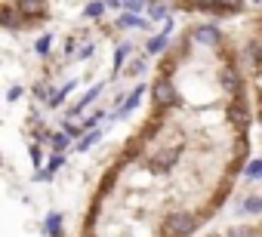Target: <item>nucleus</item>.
<instances>
[{"label":"nucleus","instance_id":"nucleus-1","mask_svg":"<svg viewBox=\"0 0 262 237\" xmlns=\"http://www.w3.org/2000/svg\"><path fill=\"white\" fill-rule=\"evenodd\" d=\"M194 228H198V225H194V216H188V212H173V216H167V222H164V237H188Z\"/></svg>","mask_w":262,"mask_h":237},{"label":"nucleus","instance_id":"nucleus-2","mask_svg":"<svg viewBox=\"0 0 262 237\" xmlns=\"http://www.w3.org/2000/svg\"><path fill=\"white\" fill-rule=\"evenodd\" d=\"M151 96H155L158 105H173V102H176V89H173L170 80H158L155 89H151Z\"/></svg>","mask_w":262,"mask_h":237},{"label":"nucleus","instance_id":"nucleus-3","mask_svg":"<svg viewBox=\"0 0 262 237\" xmlns=\"http://www.w3.org/2000/svg\"><path fill=\"white\" fill-rule=\"evenodd\" d=\"M194 40L198 43H207V46H216L219 43V31L213 25H201V28H194Z\"/></svg>","mask_w":262,"mask_h":237},{"label":"nucleus","instance_id":"nucleus-4","mask_svg":"<svg viewBox=\"0 0 262 237\" xmlns=\"http://www.w3.org/2000/svg\"><path fill=\"white\" fill-rule=\"evenodd\" d=\"M19 13H22L25 19L43 16V0H19Z\"/></svg>","mask_w":262,"mask_h":237},{"label":"nucleus","instance_id":"nucleus-5","mask_svg":"<svg viewBox=\"0 0 262 237\" xmlns=\"http://www.w3.org/2000/svg\"><path fill=\"white\" fill-rule=\"evenodd\" d=\"M59 167H62V154H56V157H53V160H50V167H47V170H40V173H37V179H40V182H47V179H50V176H53V173H56V170H59Z\"/></svg>","mask_w":262,"mask_h":237},{"label":"nucleus","instance_id":"nucleus-6","mask_svg":"<svg viewBox=\"0 0 262 237\" xmlns=\"http://www.w3.org/2000/svg\"><path fill=\"white\" fill-rule=\"evenodd\" d=\"M142 92H145V86H136V89H133V96L126 99V105L120 108V114H126V111H133V108H136V102L142 99Z\"/></svg>","mask_w":262,"mask_h":237},{"label":"nucleus","instance_id":"nucleus-7","mask_svg":"<svg viewBox=\"0 0 262 237\" xmlns=\"http://www.w3.org/2000/svg\"><path fill=\"white\" fill-rule=\"evenodd\" d=\"M102 13H105V4H102V0H93V4H86V16H90V19L102 16Z\"/></svg>","mask_w":262,"mask_h":237},{"label":"nucleus","instance_id":"nucleus-8","mask_svg":"<svg viewBox=\"0 0 262 237\" xmlns=\"http://www.w3.org/2000/svg\"><path fill=\"white\" fill-rule=\"evenodd\" d=\"M222 83H225L228 89H237V74H234L231 68H225V71H222Z\"/></svg>","mask_w":262,"mask_h":237},{"label":"nucleus","instance_id":"nucleus-9","mask_svg":"<svg viewBox=\"0 0 262 237\" xmlns=\"http://www.w3.org/2000/svg\"><path fill=\"white\" fill-rule=\"evenodd\" d=\"M59 225H62V216H56V212H53V216L47 219V234H53V237H56V234H59Z\"/></svg>","mask_w":262,"mask_h":237},{"label":"nucleus","instance_id":"nucleus-10","mask_svg":"<svg viewBox=\"0 0 262 237\" xmlns=\"http://www.w3.org/2000/svg\"><path fill=\"white\" fill-rule=\"evenodd\" d=\"M71 89H74V83H68V86H62V89H59V92L53 96V102H50V105H59V102H62V99H65V96L71 92Z\"/></svg>","mask_w":262,"mask_h":237},{"label":"nucleus","instance_id":"nucleus-11","mask_svg":"<svg viewBox=\"0 0 262 237\" xmlns=\"http://www.w3.org/2000/svg\"><path fill=\"white\" fill-rule=\"evenodd\" d=\"M247 176H250V179H256V176H262V160H253V163L247 167Z\"/></svg>","mask_w":262,"mask_h":237},{"label":"nucleus","instance_id":"nucleus-12","mask_svg":"<svg viewBox=\"0 0 262 237\" xmlns=\"http://www.w3.org/2000/svg\"><path fill=\"white\" fill-rule=\"evenodd\" d=\"M191 4L198 10H213V7H219V0H191Z\"/></svg>","mask_w":262,"mask_h":237},{"label":"nucleus","instance_id":"nucleus-13","mask_svg":"<svg viewBox=\"0 0 262 237\" xmlns=\"http://www.w3.org/2000/svg\"><path fill=\"white\" fill-rule=\"evenodd\" d=\"M164 43H167V37H155V40L148 43V53H161V50H164Z\"/></svg>","mask_w":262,"mask_h":237},{"label":"nucleus","instance_id":"nucleus-14","mask_svg":"<svg viewBox=\"0 0 262 237\" xmlns=\"http://www.w3.org/2000/svg\"><path fill=\"white\" fill-rule=\"evenodd\" d=\"M50 46H53V37H50V34H47V37H40V40H37V53H47V50H50Z\"/></svg>","mask_w":262,"mask_h":237},{"label":"nucleus","instance_id":"nucleus-15","mask_svg":"<svg viewBox=\"0 0 262 237\" xmlns=\"http://www.w3.org/2000/svg\"><path fill=\"white\" fill-rule=\"evenodd\" d=\"M96 139H99V133H90L86 139H80V145H77V148H80V151H86V148H90V145H93Z\"/></svg>","mask_w":262,"mask_h":237},{"label":"nucleus","instance_id":"nucleus-16","mask_svg":"<svg viewBox=\"0 0 262 237\" xmlns=\"http://www.w3.org/2000/svg\"><path fill=\"white\" fill-rule=\"evenodd\" d=\"M247 209H250V212H259V209H262V200H259V197H250V200H247Z\"/></svg>","mask_w":262,"mask_h":237},{"label":"nucleus","instance_id":"nucleus-17","mask_svg":"<svg viewBox=\"0 0 262 237\" xmlns=\"http://www.w3.org/2000/svg\"><path fill=\"white\" fill-rule=\"evenodd\" d=\"M120 25H126V28H133V25H142L136 16H120Z\"/></svg>","mask_w":262,"mask_h":237},{"label":"nucleus","instance_id":"nucleus-18","mask_svg":"<svg viewBox=\"0 0 262 237\" xmlns=\"http://www.w3.org/2000/svg\"><path fill=\"white\" fill-rule=\"evenodd\" d=\"M244 4V0H219V7H225V10H237Z\"/></svg>","mask_w":262,"mask_h":237},{"label":"nucleus","instance_id":"nucleus-19","mask_svg":"<svg viewBox=\"0 0 262 237\" xmlns=\"http://www.w3.org/2000/svg\"><path fill=\"white\" fill-rule=\"evenodd\" d=\"M164 16H167V7H161V4L151 7V19H164Z\"/></svg>","mask_w":262,"mask_h":237},{"label":"nucleus","instance_id":"nucleus-20","mask_svg":"<svg viewBox=\"0 0 262 237\" xmlns=\"http://www.w3.org/2000/svg\"><path fill=\"white\" fill-rule=\"evenodd\" d=\"M228 237H253V234H250L247 228H231V231H228Z\"/></svg>","mask_w":262,"mask_h":237},{"label":"nucleus","instance_id":"nucleus-21","mask_svg":"<svg viewBox=\"0 0 262 237\" xmlns=\"http://www.w3.org/2000/svg\"><path fill=\"white\" fill-rule=\"evenodd\" d=\"M53 145H56V148H59V151H62V148H65V145H68V136H53Z\"/></svg>","mask_w":262,"mask_h":237},{"label":"nucleus","instance_id":"nucleus-22","mask_svg":"<svg viewBox=\"0 0 262 237\" xmlns=\"http://www.w3.org/2000/svg\"><path fill=\"white\" fill-rule=\"evenodd\" d=\"M19 96H22V89H19V86H13V89H10V102H16Z\"/></svg>","mask_w":262,"mask_h":237},{"label":"nucleus","instance_id":"nucleus-23","mask_svg":"<svg viewBox=\"0 0 262 237\" xmlns=\"http://www.w3.org/2000/svg\"><path fill=\"white\" fill-rule=\"evenodd\" d=\"M210 237H213V234H210Z\"/></svg>","mask_w":262,"mask_h":237}]
</instances>
